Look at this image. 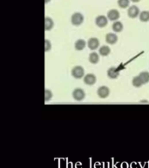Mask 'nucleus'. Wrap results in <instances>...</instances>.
<instances>
[{
  "mask_svg": "<svg viewBox=\"0 0 149 168\" xmlns=\"http://www.w3.org/2000/svg\"><path fill=\"white\" fill-rule=\"evenodd\" d=\"M119 75H120V73L116 68H110L107 70V76L110 79H117L119 77Z\"/></svg>",
  "mask_w": 149,
  "mask_h": 168,
  "instance_id": "nucleus-11",
  "label": "nucleus"
},
{
  "mask_svg": "<svg viewBox=\"0 0 149 168\" xmlns=\"http://www.w3.org/2000/svg\"><path fill=\"white\" fill-rule=\"evenodd\" d=\"M50 1H51V0H45V4H47V3H48V2H50Z\"/></svg>",
  "mask_w": 149,
  "mask_h": 168,
  "instance_id": "nucleus-29",
  "label": "nucleus"
},
{
  "mask_svg": "<svg viewBox=\"0 0 149 168\" xmlns=\"http://www.w3.org/2000/svg\"><path fill=\"white\" fill-rule=\"evenodd\" d=\"M85 45H86V43H85V41L84 40H78L75 42V44H74V47H75L76 50L81 51V50H83L85 48Z\"/></svg>",
  "mask_w": 149,
  "mask_h": 168,
  "instance_id": "nucleus-14",
  "label": "nucleus"
},
{
  "mask_svg": "<svg viewBox=\"0 0 149 168\" xmlns=\"http://www.w3.org/2000/svg\"><path fill=\"white\" fill-rule=\"evenodd\" d=\"M52 98V93L49 89H45V102L47 103Z\"/></svg>",
  "mask_w": 149,
  "mask_h": 168,
  "instance_id": "nucleus-21",
  "label": "nucleus"
},
{
  "mask_svg": "<svg viewBox=\"0 0 149 168\" xmlns=\"http://www.w3.org/2000/svg\"><path fill=\"white\" fill-rule=\"evenodd\" d=\"M121 14L116 9H112L107 12V19L111 21H116L120 19Z\"/></svg>",
  "mask_w": 149,
  "mask_h": 168,
  "instance_id": "nucleus-7",
  "label": "nucleus"
},
{
  "mask_svg": "<svg viewBox=\"0 0 149 168\" xmlns=\"http://www.w3.org/2000/svg\"><path fill=\"white\" fill-rule=\"evenodd\" d=\"M87 46H88L89 49L96 50L100 47V40L97 38H91V39H89V40L87 42Z\"/></svg>",
  "mask_w": 149,
  "mask_h": 168,
  "instance_id": "nucleus-9",
  "label": "nucleus"
},
{
  "mask_svg": "<svg viewBox=\"0 0 149 168\" xmlns=\"http://www.w3.org/2000/svg\"><path fill=\"white\" fill-rule=\"evenodd\" d=\"M127 15L131 19H135L140 16V9L136 5H132L127 10Z\"/></svg>",
  "mask_w": 149,
  "mask_h": 168,
  "instance_id": "nucleus-6",
  "label": "nucleus"
},
{
  "mask_svg": "<svg viewBox=\"0 0 149 168\" xmlns=\"http://www.w3.org/2000/svg\"><path fill=\"white\" fill-rule=\"evenodd\" d=\"M139 77L140 78V80L142 81L143 84H146L147 82H149V73L146 71L141 72L139 75Z\"/></svg>",
  "mask_w": 149,
  "mask_h": 168,
  "instance_id": "nucleus-17",
  "label": "nucleus"
},
{
  "mask_svg": "<svg viewBox=\"0 0 149 168\" xmlns=\"http://www.w3.org/2000/svg\"><path fill=\"white\" fill-rule=\"evenodd\" d=\"M131 168H136V163H133L131 165Z\"/></svg>",
  "mask_w": 149,
  "mask_h": 168,
  "instance_id": "nucleus-26",
  "label": "nucleus"
},
{
  "mask_svg": "<svg viewBox=\"0 0 149 168\" xmlns=\"http://www.w3.org/2000/svg\"><path fill=\"white\" fill-rule=\"evenodd\" d=\"M54 26V22L52 19L49 17H45V31H51Z\"/></svg>",
  "mask_w": 149,
  "mask_h": 168,
  "instance_id": "nucleus-12",
  "label": "nucleus"
},
{
  "mask_svg": "<svg viewBox=\"0 0 149 168\" xmlns=\"http://www.w3.org/2000/svg\"><path fill=\"white\" fill-rule=\"evenodd\" d=\"M84 22V16L80 12H75L71 17V23L75 25L79 26Z\"/></svg>",
  "mask_w": 149,
  "mask_h": 168,
  "instance_id": "nucleus-1",
  "label": "nucleus"
},
{
  "mask_svg": "<svg viewBox=\"0 0 149 168\" xmlns=\"http://www.w3.org/2000/svg\"><path fill=\"white\" fill-rule=\"evenodd\" d=\"M94 168H100V163H96L95 165H94Z\"/></svg>",
  "mask_w": 149,
  "mask_h": 168,
  "instance_id": "nucleus-24",
  "label": "nucleus"
},
{
  "mask_svg": "<svg viewBox=\"0 0 149 168\" xmlns=\"http://www.w3.org/2000/svg\"><path fill=\"white\" fill-rule=\"evenodd\" d=\"M72 97H73L74 100L80 102V101L85 99V91L82 88H75L73 90V92H72Z\"/></svg>",
  "mask_w": 149,
  "mask_h": 168,
  "instance_id": "nucleus-3",
  "label": "nucleus"
},
{
  "mask_svg": "<svg viewBox=\"0 0 149 168\" xmlns=\"http://www.w3.org/2000/svg\"><path fill=\"white\" fill-rule=\"evenodd\" d=\"M85 75V70L84 68L81 66H76L72 69V75L75 79H81L84 77Z\"/></svg>",
  "mask_w": 149,
  "mask_h": 168,
  "instance_id": "nucleus-2",
  "label": "nucleus"
},
{
  "mask_svg": "<svg viewBox=\"0 0 149 168\" xmlns=\"http://www.w3.org/2000/svg\"><path fill=\"white\" fill-rule=\"evenodd\" d=\"M51 48V41L48 40H45V52H48L50 51Z\"/></svg>",
  "mask_w": 149,
  "mask_h": 168,
  "instance_id": "nucleus-22",
  "label": "nucleus"
},
{
  "mask_svg": "<svg viewBox=\"0 0 149 168\" xmlns=\"http://www.w3.org/2000/svg\"><path fill=\"white\" fill-rule=\"evenodd\" d=\"M112 30L115 32H121L123 31V28H124L123 24L121 22H120V21H115L112 24Z\"/></svg>",
  "mask_w": 149,
  "mask_h": 168,
  "instance_id": "nucleus-13",
  "label": "nucleus"
},
{
  "mask_svg": "<svg viewBox=\"0 0 149 168\" xmlns=\"http://www.w3.org/2000/svg\"><path fill=\"white\" fill-rule=\"evenodd\" d=\"M104 168H109V165H108V163L104 164Z\"/></svg>",
  "mask_w": 149,
  "mask_h": 168,
  "instance_id": "nucleus-27",
  "label": "nucleus"
},
{
  "mask_svg": "<svg viewBox=\"0 0 149 168\" xmlns=\"http://www.w3.org/2000/svg\"><path fill=\"white\" fill-rule=\"evenodd\" d=\"M131 0H118V5L121 9H125L129 6Z\"/></svg>",
  "mask_w": 149,
  "mask_h": 168,
  "instance_id": "nucleus-20",
  "label": "nucleus"
},
{
  "mask_svg": "<svg viewBox=\"0 0 149 168\" xmlns=\"http://www.w3.org/2000/svg\"><path fill=\"white\" fill-rule=\"evenodd\" d=\"M140 20L141 22H148L149 21V12L143 11L140 13Z\"/></svg>",
  "mask_w": 149,
  "mask_h": 168,
  "instance_id": "nucleus-18",
  "label": "nucleus"
},
{
  "mask_svg": "<svg viewBox=\"0 0 149 168\" xmlns=\"http://www.w3.org/2000/svg\"><path fill=\"white\" fill-rule=\"evenodd\" d=\"M110 53H111V49H110V47L108 46H103V47H101L99 49V53L101 56H104V57L109 55Z\"/></svg>",
  "mask_w": 149,
  "mask_h": 168,
  "instance_id": "nucleus-15",
  "label": "nucleus"
},
{
  "mask_svg": "<svg viewBox=\"0 0 149 168\" xmlns=\"http://www.w3.org/2000/svg\"><path fill=\"white\" fill-rule=\"evenodd\" d=\"M100 60V56L97 53H92L89 55V61L92 64H97Z\"/></svg>",
  "mask_w": 149,
  "mask_h": 168,
  "instance_id": "nucleus-16",
  "label": "nucleus"
},
{
  "mask_svg": "<svg viewBox=\"0 0 149 168\" xmlns=\"http://www.w3.org/2000/svg\"><path fill=\"white\" fill-rule=\"evenodd\" d=\"M97 94L100 98H106L110 94V89L106 86H101L98 88Z\"/></svg>",
  "mask_w": 149,
  "mask_h": 168,
  "instance_id": "nucleus-8",
  "label": "nucleus"
},
{
  "mask_svg": "<svg viewBox=\"0 0 149 168\" xmlns=\"http://www.w3.org/2000/svg\"><path fill=\"white\" fill-rule=\"evenodd\" d=\"M96 81H97V78L93 74H87L84 76V82L86 85H89V86L94 85L96 83Z\"/></svg>",
  "mask_w": 149,
  "mask_h": 168,
  "instance_id": "nucleus-5",
  "label": "nucleus"
},
{
  "mask_svg": "<svg viewBox=\"0 0 149 168\" xmlns=\"http://www.w3.org/2000/svg\"><path fill=\"white\" fill-rule=\"evenodd\" d=\"M132 84H133V86H134L135 88H140V87L143 85V82H142V81L140 80V78L139 75H138V76H135V77L133 79Z\"/></svg>",
  "mask_w": 149,
  "mask_h": 168,
  "instance_id": "nucleus-19",
  "label": "nucleus"
},
{
  "mask_svg": "<svg viewBox=\"0 0 149 168\" xmlns=\"http://www.w3.org/2000/svg\"><path fill=\"white\" fill-rule=\"evenodd\" d=\"M107 23H108V19L104 15H100L95 19V24L100 28L105 27L107 25Z\"/></svg>",
  "mask_w": 149,
  "mask_h": 168,
  "instance_id": "nucleus-4",
  "label": "nucleus"
},
{
  "mask_svg": "<svg viewBox=\"0 0 149 168\" xmlns=\"http://www.w3.org/2000/svg\"><path fill=\"white\" fill-rule=\"evenodd\" d=\"M118 41V36L115 34V33H107L106 35V42L107 44H110V45H114L116 44Z\"/></svg>",
  "mask_w": 149,
  "mask_h": 168,
  "instance_id": "nucleus-10",
  "label": "nucleus"
},
{
  "mask_svg": "<svg viewBox=\"0 0 149 168\" xmlns=\"http://www.w3.org/2000/svg\"><path fill=\"white\" fill-rule=\"evenodd\" d=\"M76 168H81V164L80 163L76 164Z\"/></svg>",
  "mask_w": 149,
  "mask_h": 168,
  "instance_id": "nucleus-25",
  "label": "nucleus"
},
{
  "mask_svg": "<svg viewBox=\"0 0 149 168\" xmlns=\"http://www.w3.org/2000/svg\"><path fill=\"white\" fill-rule=\"evenodd\" d=\"M121 168H128V165H127V163H122Z\"/></svg>",
  "mask_w": 149,
  "mask_h": 168,
  "instance_id": "nucleus-23",
  "label": "nucleus"
},
{
  "mask_svg": "<svg viewBox=\"0 0 149 168\" xmlns=\"http://www.w3.org/2000/svg\"><path fill=\"white\" fill-rule=\"evenodd\" d=\"M131 1L133 3H138V2H140V0H131Z\"/></svg>",
  "mask_w": 149,
  "mask_h": 168,
  "instance_id": "nucleus-28",
  "label": "nucleus"
}]
</instances>
